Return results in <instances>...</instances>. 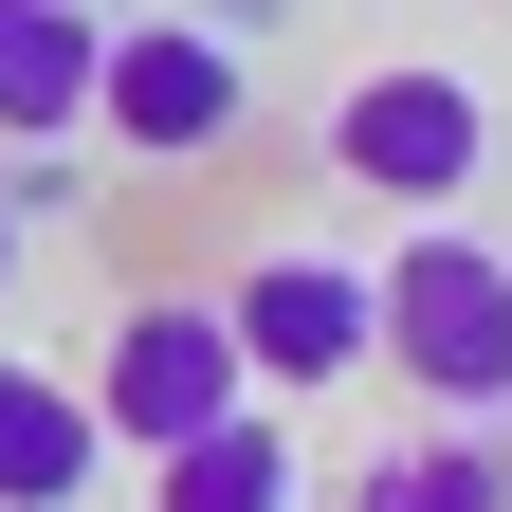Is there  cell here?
<instances>
[{
  "mask_svg": "<svg viewBox=\"0 0 512 512\" xmlns=\"http://www.w3.org/2000/svg\"><path fill=\"white\" fill-rule=\"evenodd\" d=\"M92 476H110V421H92V384L0 348V512H92Z\"/></svg>",
  "mask_w": 512,
  "mask_h": 512,
  "instance_id": "obj_7",
  "label": "cell"
},
{
  "mask_svg": "<svg viewBox=\"0 0 512 512\" xmlns=\"http://www.w3.org/2000/svg\"><path fill=\"white\" fill-rule=\"evenodd\" d=\"M0 293H19V202H0Z\"/></svg>",
  "mask_w": 512,
  "mask_h": 512,
  "instance_id": "obj_10",
  "label": "cell"
},
{
  "mask_svg": "<svg viewBox=\"0 0 512 512\" xmlns=\"http://www.w3.org/2000/svg\"><path fill=\"white\" fill-rule=\"evenodd\" d=\"M348 512H512V458H494V421H439V439H403V458H366Z\"/></svg>",
  "mask_w": 512,
  "mask_h": 512,
  "instance_id": "obj_9",
  "label": "cell"
},
{
  "mask_svg": "<svg viewBox=\"0 0 512 512\" xmlns=\"http://www.w3.org/2000/svg\"><path fill=\"white\" fill-rule=\"evenodd\" d=\"M384 366H403L439 421H512V256L476 220H439V202L384 256Z\"/></svg>",
  "mask_w": 512,
  "mask_h": 512,
  "instance_id": "obj_1",
  "label": "cell"
},
{
  "mask_svg": "<svg viewBox=\"0 0 512 512\" xmlns=\"http://www.w3.org/2000/svg\"><path fill=\"white\" fill-rule=\"evenodd\" d=\"M220 311H238L256 403H330V384L384 366V275H366V256H311V238H293V256H256Z\"/></svg>",
  "mask_w": 512,
  "mask_h": 512,
  "instance_id": "obj_4",
  "label": "cell"
},
{
  "mask_svg": "<svg viewBox=\"0 0 512 512\" xmlns=\"http://www.w3.org/2000/svg\"><path fill=\"white\" fill-rule=\"evenodd\" d=\"M92 55H110L92 0H0V147L37 165V202H55V147L92 128Z\"/></svg>",
  "mask_w": 512,
  "mask_h": 512,
  "instance_id": "obj_6",
  "label": "cell"
},
{
  "mask_svg": "<svg viewBox=\"0 0 512 512\" xmlns=\"http://www.w3.org/2000/svg\"><path fill=\"white\" fill-rule=\"evenodd\" d=\"M238 110H256V74H238L220 19H110V55H92V147L110 165H220Z\"/></svg>",
  "mask_w": 512,
  "mask_h": 512,
  "instance_id": "obj_2",
  "label": "cell"
},
{
  "mask_svg": "<svg viewBox=\"0 0 512 512\" xmlns=\"http://www.w3.org/2000/svg\"><path fill=\"white\" fill-rule=\"evenodd\" d=\"M220 403H256L238 311H220V293H128L110 348H92V421H110V458H165V439H202Z\"/></svg>",
  "mask_w": 512,
  "mask_h": 512,
  "instance_id": "obj_3",
  "label": "cell"
},
{
  "mask_svg": "<svg viewBox=\"0 0 512 512\" xmlns=\"http://www.w3.org/2000/svg\"><path fill=\"white\" fill-rule=\"evenodd\" d=\"M330 165L421 220V202H458V183L494 165V110H476V74H439V55H384V74L330 92Z\"/></svg>",
  "mask_w": 512,
  "mask_h": 512,
  "instance_id": "obj_5",
  "label": "cell"
},
{
  "mask_svg": "<svg viewBox=\"0 0 512 512\" xmlns=\"http://www.w3.org/2000/svg\"><path fill=\"white\" fill-rule=\"evenodd\" d=\"M147 512H311V458L275 403H220L202 439H165L147 458Z\"/></svg>",
  "mask_w": 512,
  "mask_h": 512,
  "instance_id": "obj_8",
  "label": "cell"
}]
</instances>
